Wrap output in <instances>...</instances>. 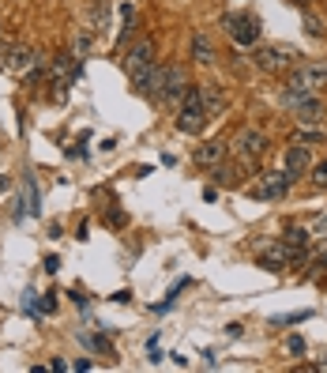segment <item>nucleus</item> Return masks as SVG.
I'll return each mask as SVG.
<instances>
[{
	"mask_svg": "<svg viewBox=\"0 0 327 373\" xmlns=\"http://www.w3.org/2000/svg\"><path fill=\"white\" fill-rule=\"evenodd\" d=\"M207 125V106H203V87H188L185 98H181L177 106V129L188 132V136H196L199 129Z\"/></svg>",
	"mask_w": 327,
	"mask_h": 373,
	"instance_id": "obj_1",
	"label": "nucleus"
},
{
	"mask_svg": "<svg viewBox=\"0 0 327 373\" xmlns=\"http://www.w3.org/2000/svg\"><path fill=\"white\" fill-rule=\"evenodd\" d=\"M301 53L290 50V45H263V50H256V68H263V72H290V68L301 65Z\"/></svg>",
	"mask_w": 327,
	"mask_h": 373,
	"instance_id": "obj_2",
	"label": "nucleus"
},
{
	"mask_svg": "<svg viewBox=\"0 0 327 373\" xmlns=\"http://www.w3.org/2000/svg\"><path fill=\"white\" fill-rule=\"evenodd\" d=\"M150 68H155V42L143 38V42H135L128 50V57H124V72H128L132 83H135V79H143Z\"/></svg>",
	"mask_w": 327,
	"mask_h": 373,
	"instance_id": "obj_3",
	"label": "nucleus"
},
{
	"mask_svg": "<svg viewBox=\"0 0 327 373\" xmlns=\"http://www.w3.org/2000/svg\"><path fill=\"white\" fill-rule=\"evenodd\" d=\"M222 27H226L229 38H234V45H256L260 42L256 15H226V19H222Z\"/></svg>",
	"mask_w": 327,
	"mask_h": 373,
	"instance_id": "obj_4",
	"label": "nucleus"
},
{
	"mask_svg": "<svg viewBox=\"0 0 327 373\" xmlns=\"http://www.w3.org/2000/svg\"><path fill=\"white\" fill-rule=\"evenodd\" d=\"M234 151H237V158H245V162H256L260 155H267V136H263L260 129H241L234 136Z\"/></svg>",
	"mask_w": 327,
	"mask_h": 373,
	"instance_id": "obj_5",
	"label": "nucleus"
},
{
	"mask_svg": "<svg viewBox=\"0 0 327 373\" xmlns=\"http://www.w3.org/2000/svg\"><path fill=\"white\" fill-rule=\"evenodd\" d=\"M293 185V178L286 170H271V173H260V185L252 189V196H260V200H278V196H286Z\"/></svg>",
	"mask_w": 327,
	"mask_h": 373,
	"instance_id": "obj_6",
	"label": "nucleus"
},
{
	"mask_svg": "<svg viewBox=\"0 0 327 373\" xmlns=\"http://www.w3.org/2000/svg\"><path fill=\"white\" fill-rule=\"evenodd\" d=\"M38 65H42V53H34L30 45H8V65H4V72H12V76H30Z\"/></svg>",
	"mask_w": 327,
	"mask_h": 373,
	"instance_id": "obj_7",
	"label": "nucleus"
},
{
	"mask_svg": "<svg viewBox=\"0 0 327 373\" xmlns=\"http://www.w3.org/2000/svg\"><path fill=\"white\" fill-rule=\"evenodd\" d=\"M166 76H170V65H155L143 79H135V91L147 94V98L162 102V91H166Z\"/></svg>",
	"mask_w": 327,
	"mask_h": 373,
	"instance_id": "obj_8",
	"label": "nucleus"
},
{
	"mask_svg": "<svg viewBox=\"0 0 327 373\" xmlns=\"http://www.w3.org/2000/svg\"><path fill=\"white\" fill-rule=\"evenodd\" d=\"M188 91V79H185V68L170 65V76H166V91H162V102L166 106H177Z\"/></svg>",
	"mask_w": 327,
	"mask_h": 373,
	"instance_id": "obj_9",
	"label": "nucleus"
},
{
	"mask_svg": "<svg viewBox=\"0 0 327 373\" xmlns=\"http://www.w3.org/2000/svg\"><path fill=\"white\" fill-rule=\"evenodd\" d=\"M308 166H313V158H308V147L293 140V147L286 151V173L297 181V178H305V173H308Z\"/></svg>",
	"mask_w": 327,
	"mask_h": 373,
	"instance_id": "obj_10",
	"label": "nucleus"
},
{
	"mask_svg": "<svg viewBox=\"0 0 327 373\" xmlns=\"http://www.w3.org/2000/svg\"><path fill=\"white\" fill-rule=\"evenodd\" d=\"M293 114H297V121H301V125H320L327 109H324V102L316 98V91H313V94H305V98H301L297 106H293Z\"/></svg>",
	"mask_w": 327,
	"mask_h": 373,
	"instance_id": "obj_11",
	"label": "nucleus"
},
{
	"mask_svg": "<svg viewBox=\"0 0 327 373\" xmlns=\"http://www.w3.org/2000/svg\"><path fill=\"white\" fill-rule=\"evenodd\" d=\"M286 264H290V249H286L282 242H271L267 253L260 257V268H267V272H286Z\"/></svg>",
	"mask_w": 327,
	"mask_h": 373,
	"instance_id": "obj_12",
	"label": "nucleus"
},
{
	"mask_svg": "<svg viewBox=\"0 0 327 373\" xmlns=\"http://www.w3.org/2000/svg\"><path fill=\"white\" fill-rule=\"evenodd\" d=\"M297 72L305 76V83L313 87V91H320V87H327V61H301Z\"/></svg>",
	"mask_w": 327,
	"mask_h": 373,
	"instance_id": "obj_13",
	"label": "nucleus"
},
{
	"mask_svg": "<svg viewBox=\"0 0 327 373\" xmlns=\"http://www.w3.org/2000/svg\"><path fill=\"white\" fill-rule=\"evenodd\" d=\"M222 155H226V144H222V140H211V144H203V147L196 151V162L199 166H211V170H214V166L222 162Z\"/></svg>",
	"mask_w": 327,
	"mask_h": 373,
	"instance_id": "obj_14",
	"label": "nucleus"
},
{
	"mask_svg": "<svg viewBox=\"0 0 327 373\" xmlns=\"http://www.w3.org/2000/svg\"><path fill=\"white\" fill-rule=\"evenodd\" d=\"M192 61H196V65H211V61H214V45H211V38H207V34L192 38Z\"/></svg>",
	"mask_w": 327,
	"mask_h": 373,
	"instance_id": "obj_15",
	"label": "nucleus"
},
{
	"mask_svg": "<svg viewBox=\"0 0 327 373\" xmlns=\"http://www.w3.org/2000/svg\"><path fill=\"white\" fill-rule=\"evenodd\" d=\"M203 106H207V117H218L226 109V94L218 87H203Z\"/></svg>",
	"mask_w": 327,
	"mask_h": 373,
	"instance_id": "obj_16",
	"label": "nucleus"
},
{
	"mask_svg": "<svg viewBox=\"0 0 327 373\" xmlns=\"http://www.w3.org/2000/svg\"><path fill=\"white\" fill-rule=\"evenodd\" d=\"M282 245H286V249H305V245H308V230L305 226H290V230H286V237H282Z\"/></svg>",
	"mask_w": 327,
	"mask_h": 373,
	"instance_id": "obj_17",
	"label": "nucleus"
},
{
	"mask_svg": "<svg viewBox=\"0 0 327 373\" xmlns=\"http://www.w3.org/2000/svg\"><path fill=\"white\" fill-rule=\"evenodd\" d=\"M214 181H218V185H237V181H241V170H234V166H214Z\"/></svg>",
	"mask_w": 327,
	"mask_h": 373,
	"instance_id": "obj_18",
	"label": "nucleus"
},
{
	"mask_svg": "<svg viewBox=\"0 0 327 373\" xmlns=\"http://www.w3.org/2000/svg\"><path fill=\"white\" fill-rule=\"evenodd\" d=\"M23 204H27L30 215H38V211H42V208H38V189H34V181H30V178H27V185H23Z\"/></svg>",
	"mask_w": 327,
	"mask_h": 373,
	"instance_id": "obj_19",
	"label": "nucleus"
},
{
	"mask_svg": "<svg viewBox=\"0 0 327 373\" xmlns=\"http://www.w3.org/2000/svg\"><path fill=\"white\" fill-rule=\"evenodd\" d=\"M87 53H91V34H87V30H79V34H76V45H71V57L83 61Z\"/></svg>",
	"mask_w": 327,
	"mask_h": 373,
	"instance_id": "obj_20",
	"label": "nucleus"
},
{
	"mask_svg": "<svg viewBox=\"0 0 327 373\" xmlns=\"http://www.w3.org/2000/svg\"><path fill=\"white\" fill-rule=\"evenodd\" d=\"M305 30H308L313 38H324V23H320V15L308 12V8H305Z\"/></svg>",
	"mask_w": 327,
	"mask_h": 373,
	"instance_id": "obj_21",
	"label": "nucleus"
},
{
	"mask_svg": "<svg viewBox=\"0 0 327 373\" xmlns=\"http://www.w3.org/2000/svg\"><path fill=\"white\" fill-rule=\"evenodd\" d=\"M79 339H83L91 351H98V354H109V351H113V347H109V339H102V336H79Z\"/></svg>",
	"mask_w": 327,
	"mask_h": 373,
	"instance_id": "obj_22",
	"label": "nucleus"
},
{
	"mask_svg": "<svg viewBox=\"0 0 327 373\" xmlns=\"http://www.w3.org/2000/svg\"><path fill=\"white\" fill-rule=\"evenodd\" d=\"M87 23H91L94 30H106V8H91V15H87Z\"/></svg>",
	"mask_w": 327,
	"mask_h": 373,
	"instance_id": "obj_23",
	"label": "nucleus"
},
{
	"mask_svg": "<svg viewBox=\"0 0 327 373\" xmlns=\"http://www.w3.org/2000/svg\"><path fill=\"white\" fill-rule=\"evenodd\" d=\"M313 185H316V189H327V162H320V166L313 170Z\"/></svg>",
	"mask_w": 327,
	"mask_h": 373,
	"instance_id": "obj_24",
	"label": "nucleus"
},
{
	"mask_svg": "<svg viewBox=\"0 0 327 373\" xmlns=\"http://www.w3.org/2000/svg\"><path fill=\"white\" fill-rule=\"evenodd\" d=\"M293 140H297V144H320L324 136H320V132H308V129H301V132H297V136H293Z\"/></svg>",
	"mask_w": 327,
	"mask_h": 373,
	"instance_id": "obj_25",
	"label": "nucleus"
},
{
	"mask_svg": "<svg viewBox=\"0 0 327 373\" xmlns=\"http://www.w3.org/2000/svg\"><path fill=\"white\" fill-rule=\"evenodd\" d=\"M286 347H290V354H305V339H301V336H290V339H286Z\"/></svg>",
	"mask_w": 327,
	"mask_h": 373,
	"instance_id": "obj_26",
	"label": "nucleus"
},
{
	"mask_svg": "<svg viewBox=\"0 0 327 373\" xmlns=\"http://www.w3.org/2000/svg\"><path fill=\"white\" fill-rule=\"evenodd\" d=\"M297 321H308V313H286V317H275V324H297Z\"/></svg>",
	"mask_w": 327,
	"mask_h": 373,
	"instance_id": "obj_27",
	"label": "nucleus"
},
{
	"mask_svg": "<svg viewBox=\"0 0 327 373\" xmlns=\"http://www.w3.org/2000/svg\"><path fill=\"white\" fill-rule=\"evenodd\" d=\"M316 234H327V219H320V223H316Z\"/></svg>",
	"mask_w": 327,
	"mask_h": 373,
	"instance_id": "obj_28",
	"label": "nucleus"
},
{
	"mask_svg": "<svg viewBox=\"0 0 327 373\" xmlns=\"http://www.w3.org/2000/svg\"><path fill=\"white\" fill-rule=\"evenodd\" d=\"M4 189H8V178H0V193H4Z\"/></svg>",
	"mask_w": 327,
	"mask_h": 373,
	"instance_id": "obj_29",
	"label": "nucleus"
},
{
	"mask_svg": "<svg viewBox=\"0 0 327 373\" xmlns=\"http://www.w3.org/2000/svg\"><path fill=\"white\" fill-rule=\"evenodd\" d=\"M0 42H4V27H0Z\"/></svg>",
	"mask_w": 327,
	"mask_h": 373,
	"instance_id": "obj_30",
	"label": "nucleus"
}]
</instances>
